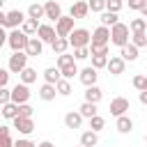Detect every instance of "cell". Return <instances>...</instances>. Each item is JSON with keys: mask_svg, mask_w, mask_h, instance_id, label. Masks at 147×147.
I'll return each mask as SVG.
<instances>
[{"mask_svg": "<svg viewBox=\"0 0 147 147\" xmlns=\"http://www.w3.org/2000/svg\"><path fill=\"white\" fill-rule=\"evenodd\" d=\"M110 41L115 44V46H126L129 44V25H124V23H117V25H113L110 28Z\"/></svg>", "mask_w": 147, "mask_h": 147, "instance_id": "1", "label": "cell"}, {"mask_svg": "<svg viewBox=\"0 0 147 147\" xmlns=\"http://www.w3.org/2000/svg\"><path fill=\"white\" fill-rule=\"evenodd\" d=\"M28 41H30V34H25L23 30H11L9 39H7V44L11 46V51H25Z\"/></svg>", "mask_w": 147, "mask_h": 147, "instance_id": "2", "label": "cell"}, {"mask_svg": "<svg viewBox=\"0 0 147 147\" xmlns=\"http://www.w3.org/2000/svg\"><path fill=\"white\" fill-rule=\"evenodd\" d=\"M0 23L7 25V28H18L25 23V14L21 9H14V11H7V14H0Z\"/></svg>", "mask_w": 147, "mask_h": 147, "instance_id": "3", "label": "cell"}, {"mask_svg": "<svg viewBox=\"0 0 147 147\" xmlns=\"http://www.w3.org/2000/svg\"><path fill=\"white\" fill-rule=\"evenodd\" d=\"M28 53L25 51H14V55L9 57V71H14V74H21L25 67H28Z\"/></svg>", "mask_w": 147, "mask_h": 147, "instance_id": "4", "label": "cell"}, {"mask_svg": "<svg viewBox=\"0 0 147 147\" xmlns=\"http://www.w3.org/2000/svg\"><path fill=\"white\" fill-rule=\"evenodd\" d=\"M69 41H71L74 48H83V46H87V44L92 41V34H90L85 28H78V30H74V32L69 34Z\"/></svg>", "mask_w": 147, "mask_h": 147, "instance_id": "5", "label": "cell"}, {"mask_svg": "<svg viewBox=\"0 0 147 147\" xmlns=\"http://www.w3.org/2000/svg\"><path fill=\"white\" fill-rule=\"evenodd\" d=\"M74 16H62L57 23H55V30H57V37H69L74 32Z\"/></svg>", "mask_w": 147, "mask_h": 147, "instance_id": "6", "label": "cell"}, {"mask_svg": "<svg viewBox=\"0 0 147 147\" xmlns=\"http://www.w3.org/2000/svg\"><path fill=\"white\" fill-rule=\"evenodd\" d=\"M28 99H30V90H28L25 83H21V85H16V87L11 90V101H14V103L21 106V103H25Z\"/></svg>", "mask_w": 147, "mask_h": 147, "instance_id": "7", "label": "cell"}, {"mask_svg": "<svg viewBox=\"0 0 147 147\" xmlns=\"http://www.w3.org/2000/svg\"><path fill=\"white\" fill-rule=\"evenodd\" d=\"M126 110H129V99L117 96V99H113V101H110V115L119 117V115H124Z\"/></svg>", "mask_w": 147, "mask_h": 147, "instance_id": "8", "label": "cell"}, {"mask_svg": "<svg viewBox=\"0 0 147 147\" xmlns=\"http://www.w3.org/2000/svg\"><path fill=\"white\" fill-rule=\"evenodd\" d=\"M14 129H18L21 133H32L34 131V122H32V117H14Z\"/></svg>", "mask_w": 147, "mask_h": 147, "instance_id": "9", "label": "cell"}, {"mask_svg": "<svg viewBox=\"0 0 147 147\" xmlns=\"http://www.w3.org/2000/svg\"><path fill=\"white\" fill-rule=\"evenodd\" d=\"M44 9H46V18H51V21H60L62 18V9H60V5L55 2V0H48L46 5H44Z\"/></svg>", "mask_w": 147, "mask_h": 147, "instance_id": "10", "label": "cell"}, {"mask_svg": "<svg viewBox=\"0 0 147 147\" xmlns=\"http://www.w3.org/2000/svg\"><path fill=\"white\" fill-rule=\"evenodd\" d=\"M108 41H110V30L106 25H99L92 32V44H108Z\"/></svg>", "mask_w": 147, "mask_h": 147, "instance_id": "11", "label": "cell"}, {"mask_svg": "<svg viewBox=\"0 0 147 147\" xmlns=\"http://www.w3.org/2000/svg\"><path fill=\"white\" fill-rule=\"evenodd\" d=\"M78 76H80V83L90 87V85H94V83H96V76H99V74H96V69H94V67H85Z\"/></svg>", "mask_w": 147, "mask_h": 147, "instance_id": "12", "label": "cell"}, {"mask_svg": "<svg viewBox=\"0 0 147 147\" xmlns=\"http://www.w3.org/2000/svg\"><path fill=\"white\" fill-rule=\"evenodd\" d=\"M39 39L41 41H48V44H53L55 39H57V30H53L51 25H39Z\"/></svg>", "mask_w": 147, "mask_h": 147, "instance_id": "13", "label": "cell"}, {"mask_svg": "<svg viewBox=\"0 0 147 147\" xmlns=\"http://www.w3.org/2000/svg\"><path fill=\"white\" fill-rule=\"evenodd\" d=\"M124 57L119 55V57H110L108 60V71L113 74V76H119V74H124Z\"/></svg>", "mask_w": 147, "mask_h": 147, "instance_id": "14", "label": "cell"}, {"mask_svg": "<svg viewBox=\"0 0 147 147\" xmlns=\"http://www.w3.org/2000/svg\"><path fill=\"white\" fill-rule=\"evenodd\" d=\"M87 11H90V2H74L71 5V16L74 18H85L87 16Z\"/></svg>", "mask_w": 147, "mask_h": 147, "instance_id": "15", "label": "cell"}, {"mask_svg": "<svg viewBox=\"0 0 147 147\" xmlns=\"http://www.w3.org/2000/svg\"><path fill=\"white\" fill-rule=\"evenodd\" d=\"M41 51H44V46H41V39H37V37H30L25 53H28L30 57H37V55H41Z\"/></svg>", "mask_w": 147, "mask_h": 147, "instance_id": "16", "label": "cell"}, {"mask_svg": "<svg viewBox=\"0 0 147 147\" xmlns=\"http://www.w3.org/2000/svg\"><path fill=\"white\" fill-rule=\"evenodd\" d=\"M51 46H53V53H57V55H60V53H67V48L71 46V41H69V37H57Z\"/></svg>", "mask_w": 147, "mask_h": 147, "instance_id": "17", "label": "cell"}, {"mask_svg": "<svg viewBox=\"0 0 147 147\" xmlns=\"http://www.w3.org/2000/svg\"><path fill=\"white\" fill-rule=\"evenodd\" d=\"M55 90H57V85H53V83H44L41 90H39V96H41L44 101H51V99H55Z\"/></svg>", "mask_w": 147, "mask_h": 147, "instance_id": "18", "label": "cell"}, {"mask_svg": "<svg viewBox=\"0 0 147 147\" xmlns=\"http://www.w3.org/2000/svg\"><path fill=\"white\" fill-rule=\"evenodd\" d=\"M124 60H129V62H133L136 57H138V46L136 44H126V46H122V53H119Z\"/></svg>", "mask_w": 147, "mask_h": 147, "instance_id": "19", "label": "cell"}, {"mask_svg": "<svg viewBox=\"0 0 147 147\" xmlns=\"http://www.w3.org/2000/svg\"><path fill=\"white\" fill-rule=\"evenodd\" d=\"M44 78H46V83H53V85H57V83L62 80V71H60V69H53V67H48V69L44 71Z\"/></svg>", "mask_w": 147, "mask_h": 147, "instance_id": "20", "label": "cell"}, {"mask_svg": "<svg viewBox=\"0 0 147 147\" xmlns=\"http://www.w3.org/2000/svg\"><path fill=\"white\" fill-rule=\"evenodd\" d=\"M101 96H103V92H101L96 85H90V87H87V92H85V101H92V103H99V101H101Z\"/></svg>", "mask_w": 147, "mask_h": 147, "instance_id": "21", "label": "cell"}, {"mask_svg": "<svg viewBox=\"0 0 147 147\" xmlns=\"http://www.w3.org/2000/svg\"><path fill=\"white\" fill-rule=\"evenodd\" d=\"M80 122H83V115H80V113H67V115H64V124H67L69 129H78Z\"/></svg>", "mask_w": 147, "mask_h": 147, "instance_id": "22", "label": "cell"}, {"mask_svg": "<svg viewBox=\"0 0 147 147\" xmlns=\"http://www.w3.org/2000/svg\"><path fill=\"white\" fill-rule=\"evenodd\" d=\"M41 16H46V9H44V5H39V2H34V5H30L28 7V18H41Z\"/></svg>", "mask_w": 147, "mask_h": 147, "instance_id": "23", "label": "cell"}, {"mask_svg": "<svg viewBox=\"0 0 147 147\" xmlns=\"http://www.w3.org/2000/svg\"><path fill=\"white\" fill-rule=\"evenodd\" d=\"M2 115H5L7 119H14V117H18V103H14V101H9V103H2Z\"/></svg>", "mask_w": 147, "mask_h": 147, "instance_id": "24", "label": "cell"}, {"mask_svg": "<svg viewBox=\"0 0 147 147\" xmlns=\"http://www.w3.org/2000/svg\"><path fill=\"white\" fill-rule=\"evenodd\" d=\"M99 21H101V25H106V28H108V25L113 28V25H117V23H119V21H117V11H103Z\"/></svg>", "mask_w": 147, "mask_h": 147, "instance_id": "25", "label": "cell"}, {"mask_svg": "<svg viewBox=\"0 0 147 147\" xmlns=\"http://www.w3.org/2000/svg\"><path fill=\"white\" fill-rule=\"evenodd\" d=\"M131 129H133V122H131L126 115H119V117H117V131H119V133H129Z\"/></svg>", "mask_w": 147, "mask_h": 147, "instance_id": "26", "label": "cell"}, {"mask_svg": "<svg viewBox=\"0 0 147 147\" xmlns=\"http://www.w3.org/2000/svg\"><path fill=\"white\" fill-rule=\"evenodd\" d=\"M80 145L83 147H96V131H85L80 136Z\"/></svg>", "mask_w": 147, "mask_h": 147, "instance_id": "27", "label": "cell"}, {"mask_svg": "<svg viewBox=\"0 0 147 147\" xmlns=\"http://www.w3.org/2000/svg\"><path fill=\"white\" fill-rule=\"evenodd\" d=\"M21 30H23L25 34H34V32H39V23H37V18H25V23L21 25Z\"/></svg>", "mask_w": 147, "mask_h": 147, "instance_id": "28", "label": "cell"}, {"mask_svg": "<svg viewBox=\"0 0 147 147\" xmlns=\"http://www.w3.org/2000/svg\"><path fill=\"white\" fill-rule=\"evenodd\" d=\"M74 57L76 55H67V53H60L57 55V69H67V67H74L76 62H74Z\"/></svg>", "mask_w": 147, "mask_h": 147, "instance_id": "29", "label": "cell"}, {"mask_svg": "<svg viewBox=\"0 0 147 147\" xmlns=\"http://www.w3.org/2000/svg\"><path fill=\"white\" fill-rule=\"evenodd\" d=\"M78 110H80V115H83V117H90V119H92V117L96 115V103H92V101H85V103H83Z\"/></svg>", "mask_w": 147, "mask_h": 147, "instance_id": "30", "label": "cell"}, {"mask_svg": "<svg viewBox=\"0 0 147 147\" xmlns=\"http://www.w3.org/2000/svg\"><path fill=\"white\" fill-rule=\"evenodd\" d=\"M21 80H23L25 85H28V83H34V80H37V71L30 69V67H25V69L21 71Z\"/></svg>", "mask_w": 147, "mask_h": 147, "instance_id": "31", "label": "cell"}, {"mask_svg": "<svg viewBox=\"0 0 147 147\" xmlns=\"http://www.w3.org/2000/svg\"><path fill=\"white\" fill-rule=\"evenodd\" d=\"M131 30L133 32H145L147 30V21L145 18H133L131 21Z\"/></svg>", "mask_w": 147, "mask_h": 147, "instance_id": "32", "label": "cell"}, {"mask_svg": "<svg viewBox=\"0 0 147 147\" xmlns=\"http://www.w3.org/2000/svg\"><path fill=\"white\" fill-rule=\"evenodd\" d=\"M92 67H94V69L108 67V55H92Z\"/></svg>", "mask_w": 147, "mask_h": 147, "instance_id": "33", "label": "cell"}, {"mask_svg": "<svg viewBox=\"0 0 147 147\" xmlns=\"http://www.w3.org/2000/svg\"><path fill=\"white\" fill-rule=\"evenodd\" d=\"M90 51L92 55H108V44H92Z\"/></svg>", "mask_w": 147, "mask_h": 147, "instance_id": "34", "label": "cell"}, {"mask_svg": "<svg viewBox=\"0 0 147 147\" xmlns=\"http://www.w3.org/2000/svg\"><path fill=\"white\" fill-rule=\"evenodd\" d=\"M57 92H60V94H64V96H67V94H71V85H69V80H67V78H62V80L57 83Z\"/></svg>", "mask_w": 147, "mask_h": 147, "instance_id": "35", "label": "cell"}, {"mask_svg": "<svg viewBox=\"0 0 147 147\" xmlns=\"http://www.w3.org/2000/svg\"><path fill=\"white\" fill-rule=\"evenodd\" d=\"M133 87L140 90V92L147 90V76H136V78H133Z\"/></svg>", "mask_w": 147, "mask_h": 147, "instance_id": "36", "label": "cell"}, {"mask_svg": "<svg viewBox=\"0 0 147 147\" xmlns=\"http://www.w3.org/2000/svg\"><path fill=\"white\" fill-rule=\"evenodd\" d=\"M133 44L136 46H147V34L145 32H133Z\"/></svg>", "mask_w": 147, "mask_h": 147, "instance_id": "37", "label": "cell"}, {"mask_svg": "<svg viewBox=\"0 0 147 147\" xmlns=\"http://www.w3.org/2000/svg\"><path fill=\"white\" fill-rule=\"evenodd\" d=\"M90 53H92V51H90L87 46H83V48H74V55H76V60H85Z\"/></svg>", "mask_w": 147, "mask_h": 147, "instance_id": "38", "label": "cell"}, {"mask_svg": "<svg viewBox=\"0 0 147 147\" xmlns=\"http://www.w3.org/2000/svg\"><path fill=\"white\" fill-rule=\"evenodd\" d=\"M60 71H62V78H67V80H69V78H74L76 74H80V71L76 69V64H74V67H67V69H60Z\"/></svg>", "mask_w": 147, "mask_h": 147, "instance_id": "39", "label": "cell"}, {"mask_svg": "<svg viewBox=\"0 0 147 147\" xmlns=\"http://www.w3.org/2000/svg\"><path fill=\"white\" fill-rule=\"evenodd\" d=\"M90 126H92V131H99V129H103V117L94 115V117L90 119Z\"/></svg>", "mask_w": 147, "mask_h": 147, "instance_id": "40", "label": "cell"}, {"mask_svg": "<svg viewBox=\"0 0 147 147\" xmlns=\"http://www.w3.org/2000/svg\"><path fill=\"white\" fill-rule=\"evenodd\" d=\"M90 9L92 11H103L106 9V0H90Z\"/></svg>", "mask_w": 147, "mask_h": 147, "instance_id": "41", "label": "cell"}, {"mask_svg": "<svg viewBox=\"0 0 147 147\" xmlns=\"http://www.w3.org/2000/svg\"><path fill=\"white\" fill-rule=\"evenodd\" d=\"M106 9L108 11H119L122 9V0H106Z\"/></svg>", "mask_w": 147, "mask_h": 147, "instance_id": "42", "label": "cell"}, {"mask_svg": "<svg viewBox=\"0 0 147 147\" xmlns=\"http://www.w3.org/2000/svg\"><path fill=\"white\" fill-rule=\"evenodd\" d=\"M9 101H11V90L0 87V103H9Z\"/></svg>", "mask_w": 147, "mask_h": 147, "instance_id": "43", "label": "cell"}, {"mask_svg": "<svg viewBox=\"0 0 147 147\" xmlns=\"http://www.w3.org/2000/svg\"><path fill=\"white\" fill-rule=\"evenodd\" d=\"M18 115H21V117H32V108H30L28 103H21V106H18Z\"/></svg>", "mask_w": 147, "mask_h": 147, "instance_id": "44", "label": "cell"}, {"mask_svg": "<svg viewBox=\"0 0 147 147\" xmlns=\"http://www.w3.org/2000/svg\"><path fill=\"white\" fill-rule=\"evenodd\" d=\"M147 5V0H129V7L131 9H142Z\"/></svg>", "mask_w": 147, "mask_h": 147, "instance_id": "45", "label": "cell"}, {"mask_svg": "<svg viewBox=\"0 0 147 147\" xmlns=\"http://www.w3.org/2000/svg\"><path fill=\"white\" fill-rule=\"evenodd\" d=\"M7 80H9V71L0 69V87H7Z\"/></svg>", "mask_w": 147, "mask_h": 147, "instance_id": "46", "label": "cell"}, {"mask_svg": "<svg viewBox=\"0 0 147 147\" xmlns=\"http://www.w3.org/2000/svg\"><path fill=\"white\" fill-rule=\"evenodd\" d=\"M14 147H37L34 142H30V140H16L14 142Z\"/></svg>", "mask_w": 147, "mask_h": 147, "instance_id": "47", "label": "cell"}, {"mask_svg": "<svg viewBox=\"0 0 147 147\" xmlns=\"http://www.w3.org/2000/svg\"><path fill=\"white\" fill-rule=\"evenodd\" d=\"M140 101H142V103H147V90H142V92H140Z\"/></svg>", "mask_w": 147, "mask_h": 147, "instance_id": "48", "label": "cell"}, {"mask_svg": "<svg viewBox=\"0 0 147 147\" xmlns=\"http://www.w3.org/2000/svg\"><path fill=\"white\" fill-rule=\"evenodd\" d=\"M39 147H55L53 142H48V140H44V142H39Z\"/></svg>", "mask_w": 147, "mask_h": 147, "instance_id": "49", "label": "cell"}, {"mask_svg": "<svg viewBox=\"0 0 147 147\" xmlns=\"http://www.w3.org/2000/svg\"><path fill=\"white\" fill-rule=\"evenodd\" d=\"M140 11H142V14H145V16H147V5H145V7H142V9H140Z\"/></svg>", "mask_w": 147, "mask_h": 147, "instance_id": "50", "label": "cell"}, {"mask_svg": "<svg viewBox=\"0 0 147 147\" xmlns=\"http://www.w3.org/2000/svg\"><path fill=\"white\" fill-rule=\"evenodd\" d=\"M145 140H147V136H145Z\"/></svg>", "mask_w": 147, "mask_h": 147, "instance_id": "51", "label": "cell"}, {"mask_svg": "<svg viewBox=\"0 0 147 147\" xmlns=\"http://www.w3.org/2000/svg\"><path fill=\"white\" fill-rule=\"evenodd\" d=\"M80 147H83V145H80Z\"/></svg>", "mask_w": 147, "mask_h": 147, "instance_id": "52", "label": "cell"}, {"mask_svg": "<svg viewBox=\"0 0 147 147\" xmlns=\"http://www.w3.org/2000/svg\"><path fill=\"white\" fill-rule=\"evenodd\" d=\"M145 48H147V46H145Z\"/></svg>", "mask_w": 147, "mask_h": 147, "instance_id": "53", "label": "cell"}]
</instances>
